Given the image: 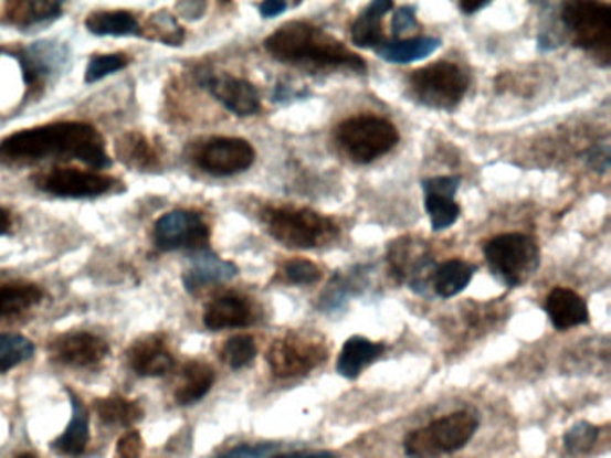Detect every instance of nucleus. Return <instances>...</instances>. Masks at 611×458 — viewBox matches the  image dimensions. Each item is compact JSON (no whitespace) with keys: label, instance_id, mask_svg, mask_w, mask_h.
<instances>
[{"label":"nucleus","instance_id":"nucleus-28","mask_svg":"<svg viewBox=\"0 0 611 458\" xmlns=\"http://www.w3.org/2000/svg\"><path fill=\"white\" fill-rule=\"evenodd\" d=\"M43 290L39 285L28 281H11L0 285V319L22 316L40 305Z\"/></svg>","mask_w":611,"mask_h":458},{"label":"nucleus","instance_id":"nucleus-20","mask_svg":"<svg viewBox=\"0 0 611 458\" xmlns=\"http://www.w3.org/2000/svg\"><path fill=\"white\" fill-rule=\"evenodd\" d=\"M63 6L54 0H11L0 6V24L29 28L62 17Z\"/></svg>","mask_w":611,"mask_h":458},{"label":"nucleus","instance_id":"nucleus-23","mask_svg":"<svg viewBox=\"0 0 611 458\" xmlns=\"http://www.w3.org/2000/svg\"><path fill=\"white\" fill-rule=\"evenodd\" d=\"M384 350L386 345L379 344V342L359 335L350 337L343 345L341 354L337 359V373L348 380L357 379L368 365L373 364L375 360H379Z\"/></svg>","mask_w":611,"mask_h":458},{"label":"nucleus","instance_id":"nucleus-14","mask_svg":"<svg viewBox=\"0 0 611 458\" xmlns=\"http://www.w3.org/2000/svg\"><path fill=\"white\" fill-rule=\"evenodd\" d=\"M56 362L71 368H94L108 356L109 345L103 337L91 331H69L49 345Z\"/></svg>","mask_w":611,"mask_h":458},{"label":"nucleus","instance_id":"nucleus-22","mask_svg":"<svg viewBox=\"0 0 611 458\" xmlns=\"http://www.w3.org/2000/svg\"><path fill=\"white\" fill-rule=\"evenodd\" d=\"M391 10H393V2L389 0H373L366 6L356 22L351 24L350 36L354 45L359 49H379L384 43L382 19Z\"/></svg>","mask_w":611,"mask_h":458},{"label":"nucleus","instance_id":"nucleus-12","mask_svg":"<svg viewBox=\"0 0 611 458\" xmlns=\"http://www.w3.org/2000/svg\"><path fill=\"white\" fill-rule=\"evenodd\" d=\"M192 161L212 175L241 174L253 166L255 149L244 138L213 137L194 146Z\"/></svg>","mask_w":611,"mask_h":458},{"label":"nucleus","instance_id":"nucleus-41","mask_svg":"<svg viewBox=\"0 0 611 458\" xmlns=\"http://www.w3.org/2000/svg\"><path fill=\"white\" fill-rule=\"evenodd\" d=\"M275 449V445H241L228 449L215 458H264Z\"/></svg>","mask_w":611,"mask_h":458},{"label":"nucleus","instance_id":"nucleus-17","mask_svg":"<svg viewBox=\"0 0 611 458\" xmlns=\"http://www.w3.org/2000/svg\"><path fill=\"white\" fill-rule=\"evenodd\" d=\"M255 319L252 302L239 294H224L204 308V327L212 331L230 330V328H246Z\"/></svg>","mask_w":611,"mask_h":458},{"label":"nucleus","instance_id":"nucleus-16","mask_svg":"<svg viewBox=\"0 0 611 458\" xmlns=\"http://www.w3.org/2000/svg\"><path fill=\"white\" fill-rule=\"evenodd\" d=\"M128 364L138 376L157 379L171 373L175 368V356L167 348L164 337L144 335L129 348Z\"/></svg>","mask_w":611,"mask_h":458},{"label":"nucleus","instance_id":"nucleus-44","mask_svg":"<svg viewBox=\"0 0 611 458\" xmlns=\"http://www.w3.org/2000/svg\"><path fill=\"white\" fill-rule=\"evenodd\" d=\"M270 458H337L330 451H291V454L273 455Z\"/></svg>","mask_w":611,"mask_h":458},{"label":"nucleus","instance_id":"nucleus-19","mask_svg":"<svg viewBox=\"0 0 611 458\" xmlns=\"http://www.w3.org/2000/svg\"><path fill=\"white\" fill-rule=\"evenodd\" d=\"M545 312L549 316L552 327L559 331L581 327V324H587L590 319L584 299L570 288L563 287L550 290L547 302H545Z\"/></svg>","mask_w":611,"mask_h":458},{"label":"nucleus","instance_id":"nucleus-13","mask_svg":"<svg viewBox=\"0 0 611 458\" xmlns=\"http://www.w3.org/2000/svg\"><path fill=\"white\" fill-rule=\"evenodd\" d=\"M201 88L238 117H252L261 111V95L250 81L213 71L196 72Z\"/></svg>","mask_w":611,"mask_h":458},{"label":"nucleus","instance_id":"nucleus-3","mask_svg":"<svg viewBox=\"0 0 611 458\" xmlns=\"http://www.w3.org/2000/svg\"><path fill=\"white\" fill-rule=\"evenodd\" d=\"M478 430L474 412L457 411L409 432L403 451L409 458H440L465 448Z\"/></svg>","mask_w":611,"mask_h":458},{"label":"nucleus","instance_id":"nucleus-9","mask_svg":"<svg viewBox=\"0 0 611 458\" xmlns=\"http://www.w3.org/2000/svg\"><path fill=\"white\" fill-rule=\"evenodd\" d=\"M325 342L307 333H287L280 337L267 351V364L276 379L305 376L327 362Z\"/></svg>","mask_w":611,"mask_h":458},{"label":"nucleus","instance_id":"nucleus-42","mask_svg":"<svg viewBox=\"0 0 611 458\" xmlns=\"http://www.w3.org/2000/svg\"><path fill=\"white\" fill-rule=\"evenodd\" d=\"M587 161L593 171L604 174L610 169V147H593L592 151L587 155Z\"/></svg>","mask_w":611,"mask_h":458},{"label":"nucleus","instance_id":"nucleus-6","mask_svg":"<svg viewBox=\"0 0 611 458\" xmlns=\"http://www.w3.org/2000/svg\"><path fill=\"white\" fill-rule=\"evenodd\" d=\"M336 140L346 157L365 166L393 151L400 135L386 118L359 115L337 126Z\"/></svg>","mask_w":611,"mask_h":458},{"label":"nucleus","instance_id":"nucleus-46","mask_svg":"<svg viewBox=\"0 0 611 458\" xmlns=\"http://www.w3.org/2000/svg\"><path fill=\"white\" fill-rule=\"evenodd\" d=\"M178 10H181V14L187 17V19H189V13H194V19H198V17L203 14L204 4H194V2L192 4H178Z\"/></svg>","mask_w":611,"mask_h":458},{"label":"nucleus","instance_id":"nucleus-2","mask_svg":"<svg viewBox=\"0 0 611 458\" xmlns=\"http://www.w3.org/2000/svg\"><path fill=\"white\" fill-rule=\"evenodd\" d=\"M267 53L276 62L316 68H348L365 72L366 62L345 43L308 22H289L264 40Z\"/></svg>","mask_w":611,"mask_h":458},{"label":"nucleus","instance_id":"nucleus-29","mask_svg":"<svg viewBox=\"0 0 611 458\" xmlns=\"http://www.w3.org/2000/svg\"><path fill=\"white\" fill-rule=\"evenodd\" d=\"M474 275L475 265L465 260H449L438 265L432 278V287L440 298H454L468 287Z\"/></svg>","mask_w":611,"mask_h":458},{"label":"nucleus","instance_id":"nucleus-30","mask_svg":"<svg viewBox=\"0 0 611 458\" xmlns=\"http://www.w3.org/2000/svg\"><path fill=\"white\" fill-rule=\"evenodd\" d=\"M95 412L99 419L109 426H134L143 419L144 408L140 403L123 396L103 397L95 402Z\"/></svg>","mask_w":611,"mask_h":458},{"label":"nucleus","instance_id":"nucleus-35","mask_svg":"<svg viewBox=\"0 0 611 458\" xmlns=\"http://www.w3.org/2000/svg\"><path fill=\"white\" fill-rule=\"evenodd\" d=\"M149 31H151V40L166 43V45H181L186 40V31L176 22L172 14L160 11L155 13L149 20Z\"/></svg>","mask_w":611,"mask_h":458},{"label":"nucleus","instance_id":"nucleus-7","mask_svg":"<svg viewBox=\"0 0 611 458\" xmlns=\"http://www.w3.org/2000/svg\"><path fill=\"white\" fill-rule=\"evenodd\" d=\"M484 256L495 278L509 288L520 287L540 265V249L531 236L522 233L498 235L486 244Z\"/></svg>","mask_w":611,"mask_h":458},{"label":"nucleus","instance_id":"nucleus-40","mask_svg":"<svg viewBox=\"0 0 611 458\" xmlns=\"http://www.w3.org/2000/svg\"><path fill=\"white\" fill-rule=\"evenodd\" d=\"M418 28L417 14H414V8L409 6H402L393 14V34L397 39L408 34L409 31H414Z\"/></svg>","mask_w":611,"mask_h":458},{"label":"nucleus","instance_id":"nucleus-18","mask_svg":"<svg viewBox=\"0 0 611 458\" xmlns=\"http://www.w3.org/2000/svg\"><path fill=\"white\" fill-rule=\"evenodd\" d=\"M239 275L238 265L232 262L221 260L219 256L210 253L209 249L194 253L192 265L183 275V285L189 292H198L209 285L224 284L228 279Z\"/></svg>","mask_w":611,"mask_h":458},{"label":"nucleus","instance_id":"nucleus-47","mask_svg":"<svg viewBox=\"0 0 611 458\" xmlns=\"http://www.w3.org/2000/svg\"><path fill=\"white\" fill-rule=\"evenodd\" d=\"M486 2H477V4H472V2H461L460 10L465 14L475 13V11L483 10L486 8Z\"/></svg>","mask_w":611,"mask_h":458},{"label":"nucleus","instance_id":"nucleus-15","mask_svg":"<svg viewBox=\"0 0 611 458\" xmlns=\"http://www.w3.org/2000/svg\"><path fill=\"white\" fill-rule=\"evenodd\" d=\"M461 187L460 175H438L423 181L422 189L425 194V210L431 217L432 230L443 232L446 227L454 226L461 215L460 204L454 198Z\"/></svg>","mask_w":611,"mask_h":458},{"label":"nucleus","instance_id":"nucleus-36","mask_svg":"<svg viewBox=\"0 0 611 458\" xmlns=\"http://www.w3.org/2000/svg\"><path fill=\"white\" fill-rule=\"evenodd\" d=\"M129 65V57L123 53L99 54L94 56L86 66L85 83H97L103 77L112 76Z\"/></svg>","mask_w":611,"mask_h":458},{"label":"nucleus","instance_id":"nucleus-34","mask_svg":"<svg viewBox=\"0 0 611 458\" xmlns=\"http://www.w3.org/2000/svg\"><path fill=\"white\" fill-rule=\"evenodd\" d=\"M599 428L590 425L587 420H579L576 425L570 426V430L565 434V449L573 457L587 455L592 451L593 446L598 445Z\"/></svg>","mask_w":611,"mask_h":458},{"label":"nucleus","instance_id":"nucleus-26","mask_svg":"<svg viewBox=\"0 0 611 458\" xmlns=\"http://www.w3.org/2000/svg\"><path fill=\"white\" fill-rule=\"evenodd\" d=\"M213 382H215L213 369L200 360H192L181 369L180 385L175 393L176 403L187 406L201 402L210 393Z\"/></svg>","mask_w":611,"mask_h":458},{"label":"nucleus","instance_id":"nucleus-45","mask_svg":"<svg viewBox=\"0 0 611 458\" xmlns=\"http://www.w3.org/2000/svg\"><path fill=\"white\" fill-rule=\"evenodd\" d=\"M11 226H13V217H11L10 210L0 206V236L8 235Z\"/></svg>","mask_w":611,"mask_h":458},{"label":"nucleus","instance_id":"nucleus-39","mask_svg":"<svg viewBox=\"0 0 611 458\" xmlns=\"http://www.w3.org/2000/svg\"><path fill=\"white\" fill-rule=\"evenodd\" d=\"M144 454L143 435L137 430H128L119 439L117 455L119 458H140Z\"/></svg>","mask_w":611,"mask_h":458},{"label":"nucleus","instance_id":"nucleus-48","mask_svg":"<svg viewBox=\"0 0 611 458\" xmlns=\"http://www.w3.org/2000/svg\"><path fill=\"white\" fill-rule=\"evenodd\" d=\"M17 458H39V457H36V455L22 454V455H19V457Z\"/></svg>","mask_w":611,"mask_h":458},{"label":"nucleus","instance_id":"nucleus-21","mask_svg":"<svg viewBox=\"0 0 611 458\" xmlns=\"http://www.w3.org/2000/svg\"><path fill=\"white\" fill-rule=\"evenodd\" d=\"M67 394L71 397V420H69L65 432L54 440L53 446L60 454L81 457L91 443V419H88V411H86L85 403L81 402V397L72 388H67Z\"/></svg>","mask_w":611,"mask_h":458},{"label":"nucleus","instance_id":"nucleus-11","mask_svg":"<svg viewBox=\"0 0 611 458\" xmlns=\"http://www.w3.org/2000/svg\"><path fill=\"white\" fill-rule=\"evenodd\" d=\"M36 189L45 194L63 199H91L112 194L119 189L120 181L101 172L81 169H53L33 178Z\"/></svg>","mask_w":611,"mask_h":458},{"label":"nucleus","instance_id":"nucleus-8","mask_svg":"<svg viewBox=\"0 0 611 458\" xmlns=\"http://www.w3.org/2000/svg\"><path fill=\"white\" fill-rule=\"evenodd\" d=\"M409 88L420 105L451 111L468 92V76L455 63L436 62L412 72Z\"/></svg>","mask_w":611,"mask_h":458},{"label":"nucleus","instance_id":"nucleus-24","mask_svg":"<svg viewBox=\"0 0 611 458\" xmlns=\"http://www.w3.org/2000/svg\"><path fill=\"white\" fill-rule=\"evenodd\" d=\"M115 155L120 163L135 171L152 172L160 167L157 149L149 143L143 132H124L123 137L115 142Z\"/></svg>","mask_w":611,"mask_h":458},{"label":"nucleus","instance_id":"nucleus-31","mask_svg":"<svg viewBox=\"0 0 611 458\" xmlns=\"http://www.w3.org/2000/svg\"><path fill=\"white\" fill-rule=\"evenodd\" d=\"M34 354L33 341L19 333H0V373L24 364Z\"/></svg>","mask_w":611,"mask_h":458},{"label":"nucleus","instance_id":"nucleus-25","mask_svg":"<svg viewBox=\"0 0 611 458\" xmlns=\"http://www.w3.org/2000/svg\"><path fill=\"white\" fill-rule=\"evenodd\" d=\"M85 28L95 36H144L137 17L124 10L92 11L85 19Z\"/></svg>","mask_w":611,"mask_h":458},{"label":"nucleus","instance_id":"nucleus-43","mask_svg":"<svg viewBox=\"0 0 611 458\" xmlns=\"http://www.w3.org/2000/svg\"><path fill=\"white\" fill-rule=\"evenodd\" d=\"M285 10H287V2H284V0H266V2L259 6V11H261L264 19H275Z\"/></svg>","mask_w":611,"mask_h":458},{"label":"nucleus","instance_id":"nucleus-4","mask_svg":"<svg viewBox=\"0 0 611 458\" xmlns=\"http://www.w3.org/2000/svg\"><path fill=\"white\" fill-rule=\"evenodd\" d=\"M262 221L275 241L293 249L327 246L339 235V226L333 219L307 209H267Z\"/></svg>","mask_w":611,"mask_h":458},{"label":"nucleus","instance_id":"nucleus-27","mask_svg":"<svg viewBox=\"0 0 611 458\" xmlns=\"http://www.w3.org/2000/svg\"><path fill=\"white\" fill-rule=\"evenodd\" d=\"M440 47L441 42L438 39L417 36V39L382 43L379 49H375V53L384 62L408 65V63L425 60V57L436 53Z\"/></svg>","mask_w":611,"mask_h":458},{"label":"nucleus","instance_id":"nucleus-38","mask_svg":"<svg viewBox=\"0 0 611 458\" xmlns=\"http://www.w3.org/2000/svg\"><path fill=\"white\" fill-rule=\"evenodd\" d=\"M284 276L293 285H314L322 279V270L313 262L294 258L284 265Z\"/></svg>","mask_w":611,"mask_h":458},{"label":"nucleus","instance_id":"nucleus-32","mask_svg":"<svg viewBox=\"0 0 611 458\" xmlns=\"http://www.w3.org/2000/svg\"><path fill=\"white\" fill-rule=\"evenodd\" d=\"M422 255H425V253H414V246H412V241L409 236L394 241L389 246V273H391V276L399 284H405L409 275H411L412 267L422 258Z\"/></svg>","mask_w":611,"mask_h":458},{"label":"nucleus","instance_id":"nucleus-37","mask_svg":"<svg viewBox=\"0 0 611 458\" xmlns=\"http://www.w3.org/2000/svg\"><path fill=\"white\" fill-rule=\"evenodd\" d=\"M356 292V279L354 275L336 276L333 284L328 285L327 290L322 296V308L327 312L341 310L343 305L348 302L351 294Z\"/></svg>","mask_w":611,"mask_h":458},{"label":"nucleus","instance_id":"nucleus-33","mask_svg":"<svg viewBox=\"0 0 611 458\" xmlns=\"http://www.w3.org/2000/svg\"><path fill=\"white\" fill-rule=\"evenodd\" d=\"M256 356L255 339L250 335H235L224 342L221 360L228 368L244 369L252 364Z\"/></svg>","mask_w":611,"mask_h":458},{"label":"nucleus","instance_id":"nucleus-5","mask_svg":"<svg viewBox=\"0 0 611 458\" xmlns=\"http://www.w3.org/2000/svg\"><path fill=\"white\" fill-rule=\"evenodd\" d=\"M561 20L573 45L592 53L602 66L610 65L611 6L592 0H572L561 6Z\"/></svg>","mask_w":611,"mask_h":458},{"label":"nucleus","instance_id":"nucleus-10","mask_svg":"<svg viewBox=\"0 0 611 458\" xmlns=\"http://www.w3.org/2000/svg\"><path fill=\"white\" fill-rule=\"evenodd\" d=\"M152 241L161 251L186 249L200 253L209 249L210 227L200 213L175 210L161 215L155 223Z\"/></svg>","mask_w":611,"mask_h":458},{"label":"nucleus","instance_id":"nucleus-1","mask_svg":"<svg viewBox=\"0 0 611 458\" xmlns=\"http://www.w3.org/2000/svg\"><path fill=\"white\" fill-rule=\"evenodd\" d=\"M48 158L83 161L97 171L112 167L105 138L86 123L45 124L13 132L0 142L2 163L28 166Z\"/></svg>","mask_w":611,"mask_h":458}]
</instances>
